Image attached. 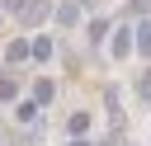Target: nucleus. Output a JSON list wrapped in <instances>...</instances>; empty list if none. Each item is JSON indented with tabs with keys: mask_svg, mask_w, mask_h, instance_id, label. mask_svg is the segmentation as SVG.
I'll use <instances>...</instances> for the list:
<instances>
[{
	"mask_svg": "<svg viewBox=\"0 0 151 146\" xmlns=\"http://www.w3.org/2000/svg\"><path fill=\"white\" fill-rule=\"evenodd\" d=\"M42 14H47V0H33V5H28V14H24V24H38Z\"/></svg>",
	"mask_w": 151,
	"mask_h": 146,
	"instance_id": "1",
	"label": "nucleus"
},
{
	"mask_svg": "<svg viewBox=\"0 0 151 146\" xmlns=\"http://www.w3.org/2000/svg\"><path fill=\"white\" fill-rule=\"evenodd\" d=\"M14 118H19V122H33V118H38V104H19Z\"/></svg>",
	"mask_w": 151,
	"mask_h": 146,
	"instance_id": "2",
	"label": "nucleus"
},
{
	"mask_svg": "<svg viewBox=\"0 0 151 146\" xmlns=\"http://www.w3.org/2000/svg\"><path fill=\"white\" fill-rule=\"evenodd\" d=\"M137 42H142V52H151V24H142V28H137Z\"/></svg>",
	"mask_w": 151,
	"mask_h": 146,
	"instance_id": "3",
	"label": "nucleus"
},
{
	"mask_svg": "<svg viewBox=\"0 0 151 146\" xmlns=\"http://www.w3.org/2000/svg\"><path fill=\"white\" fill-rule=\"evenodd\" d=\"M137 99H151V71H146V75L137 80Z\"/></svg>",
	"mask_w": 151,
	"mask_h": 146,
	"instance_id": "4",
	"label": "nucleus"
},
{
	"mask_svg": "<svg viewBox=\"0 0 151 146\" xmlns=\"http://www.w3.org/2000/svg\"><path fill=\"white\" fill-rule=\"evenodd\" d=\"M0 99H14V80H9V75L0 80Z\"/></svg>",
	"mask_w": 151,
	"mask_h": 146,
	"instance_id": "5",
	"label": "nucleus"
}]
</instances>
